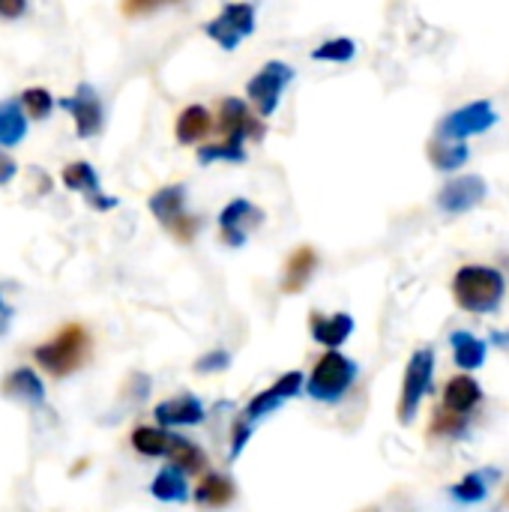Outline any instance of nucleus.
Here are the masks:
<instances>
[{"label":"nucleus","mask_w":509,"mask_h":512,"mask_svg":"<svg viewBox=\"0 0 509 512\" xmlns=\"http://www.w3.org/2000/svg\"><path fill=\"white\" fill-rule=\"evenodd\" d=\"M150 213L156 216V222L171 231L180 243H189L198 231V219L189 216L186 210V186L183 183H174V186H165L159 189L153 198H150Z\"/></svg>","instance_id":"20e7f679"},{"label":"nucleus","mask_w":509,"mask_h":512,"mask_svg":"<svg viewBox=\"0 0 509 512\" xmlns=\"http://www.w3.org/2000/svg\"><path fill=\"white\" fill-rule=\"evenodd\" d=\"M150 495H153L156 501H162V504H183V501L189 498V480H186V474H183L180 468L165 465V468L153 477Z\"/></svg>","instance_id":"a211bd4d"},{"label":"nucleus","mask_w":509,"mask_h":512,"mask_svg":"<svg viewBox=\"0 0 509 512\" xmlns=\"http://www.w3.org/2000/svg\"><path fill=\"white\" fill-rule=\"evenodd\" d=\"M315 267H318V255H315L309 246H300V249L288 258V264H285L282 291H285V294H300V291L309 285V279L315 276Z\"/></svg>","instance_id":"f3484780"},{"label":"nucleus","mask_w":509,"mask_h":512,"mask_svg":"<svg viewBox=\"0 0 509 512\" xmlns=\"http://www.w3.org/2000/svg\"><path fill=\"white\" fill-rule=\"evenodd\" d=\"M480 402H483V390L471 375H456L447 381V390H444V411L447 414L465 420Z\"/></svg>","instance_id":"2eb2a0df"},{"label":"nucleus","mask_w":509,"mask_h":512,"mask_svg":"<svg viewBox=\"0 0 509 512\" xmlns=\"http://www.w3.org/2000/svg\"><path fill=\"white\" fill-rule=\"evenodd\" d=\"M171 438L174 435H168L162 426H138L132 432V447L147 459H159L171 453Z\"/></svg>","instance_id":"393cba45"},{"label":"nucleus","mask_w":509,"mask_h":512,"mask_svg":"<svg viewBox=\"0 0 509 512\" xmlns=\"http://www.w3.org/2000/svg\"><path fill=\"white\" fill-rule=\"evenodd\" d=\"M204 33H207L213 42H219L225 51H234V48L240 45V39H246V36H243V33H240V30H237L225 15H222V12H219V18H213V21H207V24H204Z\"/></svg>","instance_id":"c85d7f7f"},{"label":"nucleus","mask_w":509,"mask_h":512,"mask_svg":"<svg viewBox=\"0 0 509 512\" xmlns=\"http://www.w3.org/2000/svg\"><path fill=\"white\" fill-rule=\"evenodd\" d=\"M495 123H498L495 105L489 99H477L471 105H462L459 111H450L438 126V138L441 141H465L468 135L489 132Z\"/></svg>","instance_id":"0eeeda50"},{"label":"nucleus","mask_w":509,"mask_h":512,"mask_svg":"<svg viewBox=\"0 0 509 512\" xmlns=\"http://www.w3.org/2000/svg\"><path fill=\"white\" fill-rule=\"evenodd\" d=\"M153 414H156V423H159L162 429H174V426H198V423H204L207 408H204V402H201L198 396L183 393V396H177V399L159 402Z\"/></svg>","instance_id":"f8f14e48"},{"label":"nucleus","mask_w":509,"mask_h":512,"mask_svg":"<svg viewBox=\"0 0 509 512\" xmlns=\"http://www.w3.org/2000/svg\"><path fill=\"white\" fill-rule=\"evenodd\" d=\"M24 9H27L24 0H0V15L3 18H18Z\"/></svg>","instance_id":"f704fd0d"},{"label":"nucleus","mask_w":509,"mask_h":512,"mask_svg":"<svg viewBox=\"0 0 509 512\" xmlns=\"http://www.w3.org/2000/svg\"><path fill=\"white\" fill-rule=\"evenodd\" d=\"M198 162L201 165H210V162H246V150L237 141L204 144V147H198Z\"/></svg>","instance_id":"cd10ccee"},{"label":"nucleus","mask_w":509,"mask_h":512,"mask_svg":"<svg viewBox=\"0 0 509 512\" xmlns=\"http://www.w3.org/2000/svg\"><path fill=\"white\" fill-rule=\"evenodd\" d=\"M486 192H489V186L480 174H459L441 186L438 207L450 216H462V213L474 210L486 198Z\"/></svg>","instance_id":"1a4fd4ad"},{"label":"nucleus","mask_w":509,"mask_h":512,"mask_svg":"<svg viewBox=\"0 0 509 512\" xmlns=\"http://www.w3.org/2000/svg\"><path fill=\"white\" fill-rule=\"evenodd\" d=\"M501 477V471L495 468H486V471H474L468 474L465 480H459L456 486H450V498L459 501V504H480L486 495H489V483H495Z\"/></svg>","instance_id":"412c9836"},{"label":"nucleus","mask_w":509,"mask_h":512,"mask_svg":"<svg viewBox=\"0 0 509 512\" xmlns=\"http://www.w3.org/2000/svg\"><path fill=\"white\" fill-rule=\"evenodd\" d=\"M285 399L270 387V390H264V393H258L249 405H246V417L243 420H249V423H258L261 417H267V414H273V411H279V405H282Z\"/></svg>","instance_id":"7c9ffc66"},{"label":"nucleus","mask_w":509,"mask_h":512,"mask_svg":"<svg viewBox=\"0 0 509 512\" xmlns=\"http://www.w3.org/2000/svg\"><path fill=\"white\" fill-rule=\"evenodd\" d=\"M450 345H453V360H456V366H459V369L474 372V369H480V366L486 363L489 348H486V342H483V339H477L474 333H468V330H456V333L450 336Z\"/></svg>","instance_id":"aec40b11"},{"label":"nucleus","mask_w":509,"mask_h":512,"mask_svg":"<svg viewBox=\"0 0 509 512\" xmlns=\"http://www.w3.org/2000/svg\"><path fill=\"white\" fill-rule=\"evenodd\" d=\"M357 375H360V366H357L351 357H345L342 351H327V354L315 363V369H312V375H309V381H306V393H309L315 402L339 405V402L351 393Z\"/></svg>","instance_id":"7ed1b4c3"},{"label":"nucleus","mask_w":509,"mask_h":512,"mask_svg":"<svg viewBox=\"0 0 509 512\" xmlns=\"http://www.w3.org/2000/svg\"><path fill=\"white\" fill-rule=\"evenodd\" d=\"M15 171H18L15 159H9V156L0 150V186H3V183H9V180L15 177Z\"/></svg>","instance_id":"72a5a7b5"},{"label":"nucleus","mask_w":509,"mask_h":512,"mask_svg":"<svg viewBox=\"0 0 509 512\" xmlns=\"http://www.w3.org/2000/svg\"><path fill=\"white\" fill-rule=\"evenodd\" d=\"M249 438H252V423L240 417V420L234 423V435H231V462L240 459V453H243V447L249 444Z\"/></svg>","instance_id":"473e14b6"},{"label":"nucleus","mask_w":509,"mask_h":512,"mask_svg":"<svg viewBox=\"0 0 509 512\" xmlns=\"http://www.w3.org/2000/svg\"><path fill=\"white\" fill-rule=\"evenodd\" d=\"M309 330H312V339L318 345H324L327 351H339L351 333H354V318L348 312H336V315H312L309 318Z\"/></svg>","instance_id":"4468645a"},{"label":"nucleus","mask_w":509,"mask_h":512,"mask_svg":"<svg viewBox=\"0 0 509 512\" xmlns=\"http://www.w3.org/2000/svg\"><path fill=\"white\" fill-rule=\"evenodd\" d=\"M210 129H213V114L204 105H189V108L180 111L174 135H177L180 144H198Z\"/></svg>","instance_id":"6ab92c4d"},{"label":"nucleus","mask_w":509,"mask_h":512,"mask_svg":"<svg viewBox=\"0 0 509 512\" xmlns=\"http://www.w3.org/2000/svg\"><path fill=\"white\" fill-rule=\"evenodd\" d=\"M432 372H435V351L432 348H417L405 366V378H402V396H399V423L408 426L420 408V402L426 399L429 387H432Z\"/></svg>","instance_id":"39448f33"},{"label":"nucleus","mask_w":509,"mask_h":512,"mask_svg":"<svg viewBox=\"0 0 509 512\" xmlns=\"http://www.w3.org/2000/svg\"><path fill=\"white\" fill-rule=\"evenodd\" d=\"M219 129L225 132V141H237V144H246L249 138L258 141L264 135V123L237 96L222 99V105H219Z\"/></svg>","instance_id":"9b49d317"},{"label":"nucleus","mask_w":509,"mask_h":512,"mask_svg":"<svg viewBox=\"0 0 509 512\" xmlns=\"http://www.w3.org/2000/svg\"><path fill=\"white\" fill-rule=\"evenodd\" d=\"M0 393L6 399L24 402V405H33V408H39L45 402V387H42V381H39V375L33 369H15V372H9L0 381Z\"/></svg>","instance_id":"dca6fc26"},{"label":"nucleus","mask_w":509,"mask_h":512,"mask_svg":"<svg viewBox=\"0 0 509 512\" xmlns=\"http://www.w3.org/2000/svg\"><path fill=\"white\" fill-rule=\"evenodd\" d=\"M6 321H9V315H3V318H0V333L6 330Z\"/></svg>","instance_id":"c9c22d12"},{"label":"nucleus","mask_w":509,"mask_h":512,"mask_svg":"<svg viewBox=\"0 0 509 512\" xmlns=\"http://www.w3.org/2000/svg\"><path fill=\"white\" fill-rule=\"evenodd\" d=\"M507 297V279L495 267L468 264L453 276V300L471 315H492Z\"/></svg>","instance_id":"f257e3e1"},{"label":"nucleus","mask_w":509,"mask_h":512,"mask_svg":"<svg viewBox=\"0 0 509 512\" xmlns=\"http://www.w3.org/2000/svg\"><path fill=\"white\" fill-rule=\"evenodd\" d=\"M27 135V114L21 102L3 99L0 102V147H15Z\"/></svg>","instance_id":"5701e85b"},{"label":"nucleus","mask_w":509,"mask_h":512,"mask_svg":"<svg viewBox=\"0 0 509 512\" xmlns=\"http://www.w3.org/2000/svg\"><path fill=\"white\" fill-rule=\"evenodd\" d=\"M168 459H171V465L174 468H180L186 477H192V474H204V468H207V456H204V450L198 447V444H192V441H186V438H171V453H168Z\"/></svg>","instance_id":"b1692460"},{"label":"nucleus","mask_w":509,"mask_h":512,"mask_svg":"<svg viewBox=\"0 0 509 512\" xmlns=\"http://www.w3.org/2000/svg\"><path fill=\"white\" fill-rule=\"evenodd\" d=\"M90 351H93L90 333L81 324H66L54 333V339L33 348V360L51 378H69L90 360Z\"/></svg>","instance_id":"f03ea898"},{"label":"nucleus","mask_w":509,"mask_h":512,"mask_svg":"<svg viewBox=\"0 0 509 512\" xmlns=\"http://www.w3.org/2000/svg\"><path fill=\"white\" fill-rule=\"evenodd\" d=\"M357 54V42L348 39V36H336V39H327L321 42L315 51H312V60H324V63H348L354 60Z\"/></svg>","instance_id":"bb28decb"},{"label":"nucleus","mask_w":509,"mask_h":512,"mask_svg":"<svg viewBox=\"0 0 509 512\" xmlns=\"http://www.w3.org/2000/svg\"><path fill=\"white\" fill-rule=\"evenodd\" d=\"M294 81V69L282 60H267L258 75L246 84V96L249 102L258 108L261 117H273L279 108V99L285 93V87Z\"/></svg>","instance_id":"423d86ee"},{"label":"nucleus","mask_w":509,"mask_h":512,"mask_svg":"<svg viewBox=\"0 0 509 512\" xmlns=\"http://www.w3.org/2000/svg\"><path fill=\"white\" fill-rule=\"evenodd\" d=\"M63 183H66L69 189L81 192L96 210H111V207H117V198L102 195L99 177H96V171H93L90 162H72V165H66V168H63Z\"/></svg>","instance_id":"ddd939ff"},{"label":"nucleus","mask_w":509,"mask_h":512,"mask_svg":"<svg viewBox=\"0 0 509 512\" xmlns=\"http://www.w3.org/2000/svg\"><path fill=\"white\" fill-rule=\"evenodd\" d=\"M237 495V486L225 474H204V480L195 489V501L201 507H228Z\"/></svg>","instance_id":"4be33fe9"},{"label":"nucleus","mask_w":509,"mask_h":512,"mask_svg":"<svg viewBox=\"0 0 509 512\" xmlns=\"http://www.w3.org/2000/svg\"><path fill=\"white\" fill-rule=\"evenodd\" d=\"M468 156H471V150H468V144L465 141H432L429 144V159H432V165L435 168H441V171H456V168H462L465 162H468Z\"/></svg>","instance_id":"a878e982"},{"label":"nucleus","mask_w":509,"mask_h":512,"mask_svg":"<svg viewBox=\"0 0 509 512\" xmlns=\"http://www.w3.org/2000/svg\"><path fill=\"white\" fill-rule=\"evenodd\" d=\"M21 105H24L27 117L45 120V117L54 111V96H51L45 87H27V90L21 93Z\"/></svg>","instance_id":"c756f323"},{"label":"nucleus","mask_w":509,"mask_h":512,"mask_svg":"<svg viewBox=\"0 0 509 512\" xmlns=\"http://www.w3.org/2000/svg\"><path fill=\"white\" fill-rule=\"evenodd\" d=\"M60 108L72 114L75 120V135L78 138H96L105 126V108H102V99L99 93L90 87V84H78L75 87V96L69 99H60Z\"/></svg>","instance_id":"6e6552de"},{"label":"nucleus","mask_w":509,"mask_h":512,"mask_svg":"<svg viewBox=\"0 0 509 512\" xmlns=\"http://www.w3.org/2000/svg\"><path fill=\"white\" fill-rule=\"evenodd\" d=\"M261 222H264V210L246 198L228 201L219 213V231H222V240L228 246H243Z\"/></svg>","instance_id":"9d476101"},{"label":"nucleus","mask_w":509,"mask_h":512,"mask_svg":"<svg viewBox=\"0 0 509 512\" xmlns=\"http://www.w3.org/2000/svg\"><path fill=\"white\" fill-rule=\"evenodd\" d=\"M3 315H9V309H6V306H3V300H0V318H3Z\"/></svg>","instance_id":"e433bc0d"},{"label":"nucleus","mask_w":509,"mask_h":512,"mask_svg":"<svg viewBox=\"0 0 509 512\" xmlns=\"http://www.w3.org/2000/svg\"><path fill=\"white\" fill-rule=\"evenodd\" d=\"M231 366V354L228 351H210L201 360H195V372L210 375V372H225Z\"/></svg>","instance_id":"2f4dec72"}]
</instances>
